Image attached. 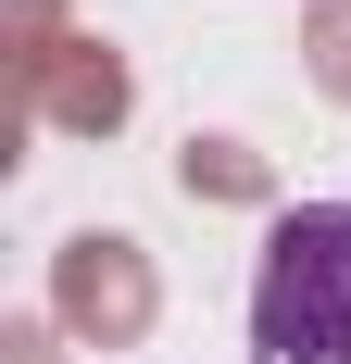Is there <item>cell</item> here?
Here are the masks:
<instances>
[{
	"label": "cell",
	"instance_id": "cell-1",
	"mask_svg": "<svg viewBox=\"0 0 351 364\" xmlns=\"http://www.w3.org/2000/svg\"><path fill=\"white\" fill-rule=\"evenodd\" d=\"M251 364H351V201H301L264 226Z\"/></svg>",
	"mask_w": 351,
	"mask_h": 364
}]
</instances>
